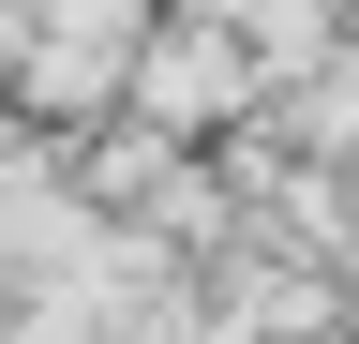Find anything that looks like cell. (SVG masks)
Returning a JSON list of instances; mask_svg holds the SVG:
<instances>
[{"instance_id": "6da1fadb", "label": "cell", "mask_w": 359, "mask_h": 344, "mask_svg": "<svg viewBox=\"0 0 359 344\" xmlns=\"http://www.w3.org/2000/svg\"><path fill=\"white\" fill-rule=\"evenodd\" d=\"M224 90H240V75H224V46H165V75H150V105H165V120H210Z\"/></svg>"}]
</instances>
